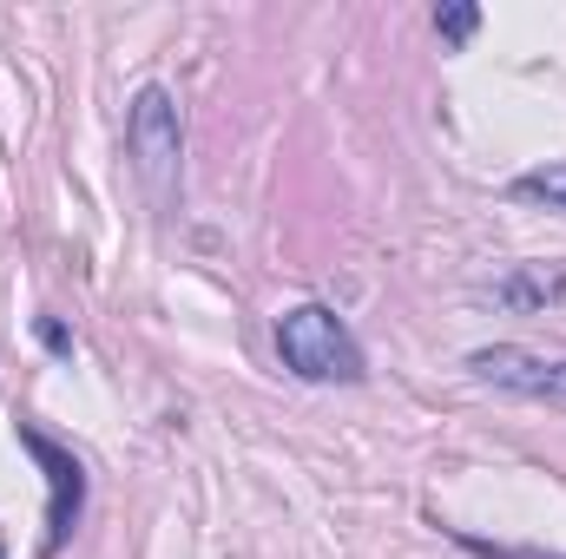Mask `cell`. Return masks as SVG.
Masks as SVG:
<instances>
[{
	"label": "cell",
	"instance_id": "cell-1",
	"mask_svg": "<svg viewBox=\"0 0 566 559\" xmlns=\"http://www.w3.org/2000/svg\"><path fill=\"white\" fill-rule=\"evenodd\" d=\"M277 356L290 376L303 382H363V342L349 336V323L323 303H296L277 323Z\"/></svg>",
	"mask_w": 566,
	"mask_h": 559
},
{
	"label": "cell",
	"instance_id": "cell-2",
	"mask_svg": "<svg viewBox=\"0 0 566 559\" xmlns=\"http://www.w3.org/2000/svg\"><path fill=\"white\" fill-rule=\"evenodd\" d=\"M20 447L46 467V547L40 559H53L66 540H73V527H80V507H86V474H80V461L66 454V447H53L46 434H33V428H20Z\"/></svg>",
	"mask_w": 566,
	"mask_h": 559
},
{
	"label": "cell",
	"instance_id": "cell-3",
	"mask_svg": "<svg viewBox=\"0 0 566 559\" xmlns=\"http://www.w3.org/2000/svg\"><path fill=\"white\" fill-rule=\"evenodd\" d=\"M468 369H474L481 382L507 389V395H527V402H566V356H534V349L501 342V349H474Z\"/></svg>",
	"mask_w": 566,
	"mask_h": 559
},
{
	"label": "cell",
	"instance_id": "cell-4",
	"mask_svg": "<svg viewBox=\"0 0 566 559\" xmlns=\"http://www.w3.org/2000/svg\"><path fill=\"white\" fill-rule=\"evenodd\" d=\"M178 145H185V133H178L171 93H165V86H145L139 106H133V158H139V171L158 191H165V178L178 171Z\"/></svg>",
	"mask_w": 566,
	"mask_h": 559
},
{
	"label": "cell",
	"instance_id": "cell-5",
	"mask_svg": "<svg viewBox=\"0 0 566 559\" xmlns=\"http://www.w3.org/2000/svg\"><path fill=\"white\" fill-rule=\"evenodd\" d=\"M521 191L527 198H560L566 204V171H534V178H521Z\"/></svg>",
	"mask_w": 566,
	"mask_h": 559
},
{
	"label": "cell",
	"instance_id": "cell-6",
	"mask_svg": "<svg viewBox=\"0 0 566 559\" xmlns=\"http://www.w3.org/2000/svg\"><path fill=\"white\" fill-rule=\"evenodd\" d=\"M474 20H481L474 7H448V13H434V27H441L448 40H468V33H474Z\"/></svg>",
	"mask_w": 566,
	"mask_h": 559
}]
</instances>
